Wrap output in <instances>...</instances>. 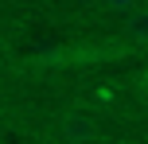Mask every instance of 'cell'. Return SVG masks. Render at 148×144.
I'll return each instance as SVG.
<instances>
[{"mask_svg":"<svg viewBox=\"0 0 148 144\" xmlns=\"http://www.w3.org/2000/svg\"><path fill=\"white\" fill-rule=\"evenodd\" d=\"M113 8H129V4H136V0H109Z\"/></svg>","mask_w":148,"mask_h":144,"instance_id":"7a4b0ae2","label":"cell"},{"mask_svg":"<svg viewBox=\"0 0 148 144\" xmlns=\"http://www.w3.org/2000/svg\"><path fill=\"white\" fill-rule=\"evenodd\" d=\"M66 136L86 140V136H90V121H86V117H66Z\"/></svg>","mask_w":148,"mask_h":144,"instance_id":"6da1fadb","label":"cell"}]
</instances>
